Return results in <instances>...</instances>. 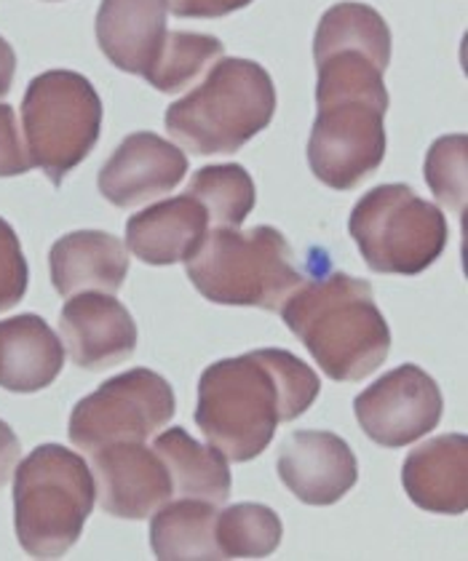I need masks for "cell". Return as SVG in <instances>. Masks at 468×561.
<instances>
[{
    "label": "cell",
    "instance_id": "cell-1",
    "mask_svg": "<svg viewBox=\"0 0 468 561\" xmlns=\"http://www.w3.org/2000/svg\"><path fill=\"white\" fill-rule=\"evenodd\" d=\"M319 390V375L289 351L222 358L201 375L196 425L225 460L247 462L271 447L278 423L311 410Z\"/></svg>",
    "mask_w": 468,
    "mask_h": 561
},
{
    "label": "cell",
    "instance_id": "cell-2",
    "mask_svg": "<svg viewBox=\"0 0 468 561\" xmlns=\"http://www.w3.org/2000/svg\"><path fill=\"white\" fill-rule=\"evenodd\" d=\"M282 319L334 382L364 380L391 351V329L373 286L345 273L303 278L282 305Z\"/></svg>",
    "mask_w": 468,
    "mask_h": 561
},
{
    "label": "cell",
    "instance_id": "cell-3",
    "mask_svg": "<svg viewBox=\"0 0 468 561\" xmlns=\"http://www.w3.org/2000/svg\"><path fill=\"white\" fill-rule=\"evenodd\" d=\"M276 113V89L252 59H217L196 91L167 110V131L196 156L239 152L267 129Z\"/></svg>",
    "mask_w": 468,
    "mask_h": 561
},
{
    "label": "cell",
    "instance_id": "cell-4",
    "mask_svg": "<svg viewBox=\"0 0 468 561\" xmlns=\"http://www.w3.org/2000/svg\"><path fill=\"white\" fill-rule=\"evenodd\" d=\"M185 271L209 302L263 310H282L306 278L289 241L271 225L252 230L215 228L185 260Z\"/></svg>",
    "mask_w": 468,
    "mask_h": 561
},
{
    "label": "cell",
    "instance_id": "cell-5",
    "mask_svg": "<svg viewBox=\"0 0 468 561\" xmlns=\"http://www.w3.org/2000/svg\"><path fill=\"white\" fill-rule=\"evenodd\" d=\"M14 471L16 540L35 559L62 557L83 535L94 508L87 460L59 444H41Z\"/></svg>",
    "mask_w": 468,
    "mask_h": 561
},
{
    "label": "cell",
    "instance_id": "cell-6",
    "mask_svg": "<svg viewBox=\"0 0 468 561\" xmlns=\"http://www.w3.org/2000/svg\"><path fill=\"white\" fill-rule=\"evenodd\" d=\"M349 233L364 262L386 276H418L447 247V219L410 185H378L356 201Z\"/></svg>",
    "mask_w": 468,
    "mask_h": 561
},
{
    "label": "cell",
    "instance_id": "cell-7",
    "mask_svg": "<svg viewBox=\"0 0 468 561\" xmlns=\"http://www.w3.org/2000/svg\"><path fill=\"white\" fill-rule=\"evenodd\" d=\"M22 129L33 167L54 185H62L65 176L87 161L100 139V94L81 72H41L24 91Z\"/></svg>",
    "mask_w": 468,
    "mask_h": 561
},
{
    "label": "cell",
    "instance_id": "cell-8",
    "mask_svg": "<svg viewBox=\"0 0 468 561\" xmlns=\"http://www.w3.org/2000/svg\"><path fill=\"white\" fill-rule=\"evenodd\" d=\"M174 390L156 371L137 367L102 382L70 414V442L96 453L115 442H145L172 423Z\"/></svg>",
    "mask_w": 468,
    "mask_h": 561
},
{
    "label": "cell",
    "instance_id": "cell-9",
    "mask_svg": "<svg viewBox=\"0 0 468 561\" xmlns=\"http://www.w3.org/2000/svg\"><path fill=\"white\" fill-rule=\"evenodd\" d=\"M311 139H308V163L319 182L332 191H354L369 174L380 169L386 158V118L388 110L369 100L319 102Z\"/></svg>",
    "mask_w": 468,
    "mask_h": 561
},
{
    "label": "cell",
    "instance_id": "cell-10",
    "mask_svg": "<svg viewBox=\"0 0 468 561\" xmlns=\"http://www.w3.org/2000/svg\"><path fill=\"white\" fill-rule=\"evenodd\" d=\"M445 399L434 377L418 364H401L356 396L362 431L388 449L407 447L440 425Z\"/></svg>",
    "mask_w": 468,
    "mask_h": 561
},
{
    "label": "cell",
    "instance_id": "cell-11",
    "mask_svg": "<svg viewBox=\"0 0 468 561\" xmlns=\"http://www.w3.org/2000/svg\"><path fill=\"white\" fill-rule=\"evenodd\" d=\"M91 455L96 476L94 497L105 514L142 522L172 500V476L161 457L142 442H115Z\"/></svg>",
    "mask_w": 468,
    "mask_h": 561
},
{
    "label": "cell",
    "instance_id": "cell-12",
    "mask_svg": "<svg viewBox=\"0 0 468 561\" xmlns=\"http://www.w3.org/2000/svg\"><path fill=\"white\" fill-rule=\"evenodd\" d=\"M59 334L72 364L89 371L124 364L137 351V324L132 313L105 291L67 297L59 313Z\"/></svg>",
    "mask_w": 468,
    "mask_h": 561
},
{
    "label": "cell",
    "instance_id": "cell-13",
    "mask_svg": "<svg viewBox=\"0 0 468 561\" xmlns=\"http://www.w3.org/2000/svg\"><path fill=\"white\" fill-rule=\"evenodd\" d=\"M187 156L178 145L153 131L129 134L102 167V198L118 209H132L163 193H172L185 180Z\"/></svg>",
    "mask_w": 468,
    "mask_h": 561
},
{
    "label": "cell",
    "instance_id": "cell-14",
    "mask_svg": "<svg viewBox=\"0 0 468 561\" xmlns=\"http://www.w3.org/2000/svg\"><path fill=\"white\" fill-rule=\"evenodd\" d=\"M278 476L306 505H334L354 490L358 462L338 433L295 431L278 453Z\"/></svg>",
    "mask_w": 468,
    "mask_h": 561
},
{
    "label": "cell",
    "instance_id": "cell-15",
    "mask_svg": "<svg viewBox=\"0 0 468 561\" xmlns=\"http://www.w3.org/2000/svg\"><path fill=\"white\" fill-rule=\"evenodd\" d=\"M401 484L418 508L460 516L468 508V438L445 433L412 449L401 468Z\"/></svg>",
    "mask_w": 468,
    "mask_h": 561
},
{
    "label": "cell",
    "instance_id": "cell-16",
    "mask_svg": "<svg viewBox=\"0 0 468 561\" xmlns=\"http://www.w3.org/2000/svg\"><path fill=\"white\" fill-rule=\"evenodd\" d=\"M209 233V215L191 193L167 198L126 222V247L145 265L185 262Z\"/></svg>",
    "mask_w": 468,
    "mask_h": 561
},
{
    "label": "cell",
    "instance_id": "cell-17",
    "mask_svg": "<svg viewBox=\"0 0 468 561\" xmlns=\"http://www.w3.org/2000/svg\"><path fill=\"white\" fill-rule=\"evenodd\" d=\"M167 0H102L96 11V44L111 65L145 76L167 38Z\"/></svg>",
    "mask_w": 468,
    "mask_h": 561
},
{
    "label": "cell",
    "instance_id": "cell-18",
    "mask_svg": "<svg viewBox=\"0 0 468 561\" xmlns=\"http://www.w3.org/2000/svg\"><path fill=\"white\" fill-rule=\"evenodd\" d=\"M48 265L54 289L62 297L81 291L115 295L129 273V254L124 241L105 230H76L54 243Z\"/></svg>",
    "mask_w": 468,
    "mask_h": 561
},
{
    "label": "cell",
    "instance_id": "cell-19",
    "mask_svg": "<svg viewBox=\"0 0 468 561\" xmlns=\"http://www.w3.org/2000/svg\"><path fill=\"white\" fill-rule=\"evenodd\" d=\"M65 367V345L41 316L0 321V388L35 393L52 386Z\"/></svg>",
    "mask_w": 468,
    "mask_h": 561
},
{
    "label": "cell",
    "instance_id": "cell-20",
    "mask_svg": "<svg viewBox=\"0 0 468 561\" xmlns=\"http://www.w3.org/2000/svg\"><path fill=\"white\" fill-rule=\"evenodd\" d=\"M153 447L167 466L169 476H172L174 495L215 505L228 503L233 479H230L228 462L215 447H204L182 428L161 433Z\"/></svg>",
    "mask_w": 468,
    "mask_h": 561
},
{
    "label": "cell",
    "instance_id": "cell-21",
    "mask_svg": "<svg viewBox=\"0 0 468 561\" xmlns=\"http://www.w3.org/2000/svg\"><path fill=\"white\" fill-rule=\"evenodd\" d=\"M217 505L204 500L182 497L178 503L161 505L150 522V546L156 559H220L215 542Z\"/></svg>",
    "mask_w": 468,
    "mask_h": 561
},
{
    "label": "cell",
    "instance_id": "cell-22",
    "mask_svg": "<svg viewBox=\"0 0 468 561\" xmlns=\"http://www.w3.org/2000/svg\"><path fill=\"white\" fill-rule=\"evenodd\" d=\"M222 41L215 35L182 33V30L167 33L161 48H158L156 62L142 78L161 94H178L204 76L217 59H222Z\"/></svg>",
    "mask_w": 468,
    "mask_h": 561
},
{
    "label": "cell",
    "instance_id": "cell-23",
    "mask_svg": "<svg viewBox=\"0 0 468 561\" xmlns=\"http://www.w3.org/2000/svg\"><path fill=\"white\" fill-rule=\"evenodd\" d=\"M282 518L260 503L230 505L217 514L215 542L220 559H265L282 546Z\"/></svg>",
    "mask_w": 468,
    "mask_h": 561
},
{
    "label": "cell",
    "instance_id": "cell-24",
    "mask_svg": "<svg viewBox=\"0 0 468 561\" xmlns=\"http://www.w3.org/2000/svg\"><path fill=\"white\" fill-rule=\"evenodd\" d=\"M209 215L215 228H239L254 209V182L239 163H217L193 174L187 191Z\"/></svg>",
    "mask_w": 468,
    "mask_h": 561
},
{
    "label": "cell",
    "instance_id": "cell-25",
    "mask_svg": "<svg viewBox=\"0 0 468 561\" xmlns=\"http://www.w3.org/2000/svg\"><path fill=\"white\" fill-rule=\"evenodd\" d=\"M468 172V137L449 134L436 139L425 156V182L434 191L436 201L447 209L464 215L466 211V174Z\"/></svg>",
    "mask_w": 468,
    "mask_h": 561
},
{
    "label": "cell",
    "instance_id": "cell-26",
    "mask_svg": "<svg viewBox=\"0 0 468 561\" xmlns=\"http://www.w3.org/2000/svg\"><path fill=\"white\" fill-rule=\"evenodd\" d=\"M27 260L14 228L0 217V313L22 302L27 291Z\"/></svg>",
    "mask_w": 468,
    "mask_h": 561
},
{
    "label": "cell",
    "instance_id": "cell-27",
    "mask_svg": "<svg viewBox=\"0 0 468 561\" xmlns=\"http://www.w3.org/2000/svg\"><path fill=\"white\" fill-rule=\"evenodd\" d=\"M33 169L30 152L16 126V113L11 105H0V176H20Z\"/></svg>",
    "mask_w": 468,
    "mask_h": 561
},
{
    "label": "cell",
    "instance_id": "cell-28",
    "mask_svg": "<svg viewBox=\"0 0 468 561\" xmlns=\"http://www.w3.org/2000/svg\"><path fill=\"white\" fill-rule=\"evenodd\" d=\"M249 3L252 0H167L174 16H182V20H217V16L247 9Z\"/></svg>",
    "mask_w": 468,
    "mask_h": 561
},
{
    "label": "cell",
    "instance_id": "cell-29",
    "mask_svg": "<svg viewBox=\"0 0 468 561\" xmlns=\"http://www.w3.org/2000/svg\"><path fill=\"white\" fill-rule=\"evenodd\" d=\"M20 455H22L20 438H16V433L11 431L9 423L0 420V486L11 479L16 462H20Z\"/></svg>",
    "mask_w": 468,
    "mask_h": 561
},
{
    "label": "cell",
    "instance_id": "cell-30",
    "mask_svg": "<svg viewBox=\"0 0 468 561\" xmlns=\"http://www.w3.org/2000/svg\"><path fill=\"white\" fill-rule=\"evenodd\" d=\"M14 72H16V54H14V48H11L9 41L0 35V96H5L11 91Z\"/></svg>",
    "mask_w": 468,
    "mask_h": 561
}]
</instances>
